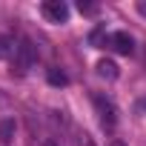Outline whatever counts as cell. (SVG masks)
<instances>
[{"instance_id": "4", "label": "cell", "mask_w": 146, "mask_h": 146, "mask_svg": "<svg viewBox=\"0 0 146 146\" xmlns=\"http://www.w3.org/2000/svg\"><path fill=\"white\" fill-rule=\"evenodd\" d=\"M109 49H115L117 54H132L135 52V40L126 32H115V35H109Z\"/></svg>"}, {"instance_id": "10", "label": "cell", "mask_w": 146, "mask_h": 146, "mask_svg": "<svg viewBox=\"0 0 146 146\" xmlns=\"http://www.w3.org/2000/svg\"><path fill=\"white\" fill-rule=\"evenodd\" d=\"M78 146H95V140H92L89 135H80V140H78Z\"/></svg>"}, {"instance_id": "5", "label": "cell", "mask_w": 146, "mask_h": 146, "mask_svg": "<svg viewBox=\"0 0 146 146\" xmlns=\"http://www.w3.org/2000/svg\"><path fill=\"white\" fill-rule=\"evenodd\" d=\"M15 132H17V123L12 117H6L3 123H0V143L3 146H12L15 143Z\"/></svg>"}, {"instance_id": "13", "label": "cell", "mask_w": 146, "mask_h": 146, "mask_svg": "<svg viewBox=\"0 0 146 146\" xmlns=\"http://www.w3.org/2000/svg\"><path fill=\"white\" fill-rule=\"evenodd\" d=\"M112 146H123V143H112Z\"/></svg>"}, {"instance_id": "7", "label": "cell", "mask_w": 146, "mask_h": 146, "mask_svg": "<svg viewBox=\"0 0 146 146\" xmlns=\"http://www.w3.org/2000/svg\"><path fill=\"white\" fill-rule=\"evenodd\" d=\"M46 80H49L52 86H66V83H69V78H66V72H63V69H57V66L46 72Z\"/></svg>"}, {"instance_id": "12", "label": "cell", "mask_w": 146, "mask_h": 146, "mask_svg": "<svg viewBox=\"0 0 146 146\" xmlns=\"http://www.w3.org/2000/svg\"><path fill=\"white\" fill-rule=\"evenodd\" d=\"M137 12H140V15L146 17V3H137Z\"/></svg>"}, {"instance_id": "2", "label": "cell", "mask_w": 146, "mask_h": 146, "mask_svg": "<svg viewBox=\"0 0 146 146\" xmlns=\"http://www.w3.org/2000/svg\"><path fill=\"white\" fill-rule=\"evenodd\" d=\"M95 106H98V115H100L103 129H115V123H117V109H115V103H112L109 98H103V95H95Z\"/></svg>"}, {"instance_id": "3", "label": "cell", "mask_w": 146, "mask_h": 146, "mask_svg": "<svg viewBox=\"0 0 146 146\" xmlns=\"http://www.w3.org/2000/svg\"><path fill=\"white\" fill-rule=\"evenodd\" d=\"M40 12L52 23H66V17H69V6L63 3V0H46V3L40 6Z\"/></svg>"}, {"instance_id": "6", "label": "cell", "mask_w": 146, "mask_h": 146, "mask_svg": "<svg viewBox=\"0 0 146 146\" xmlns=\"http://www.w3.org/2000/svg\"><path fill=\"white\" fill-rule=\"evenodd\" d=\"M98 75L100 78H106V80H117V75H120V72H117V66L112 63V60H98Z\"/></svg>"}, {"instance_id": "1", "label": "cell", "mask_w": 146, "mask_h": 146, "mask_svg": "<svg viewBox=\"0 0 146 146\" xmlns=\"http://www.w3.org/2000/svg\"><path fill=\"white\" fill-rule=\"evenodd\" d=\"M35 66V46L32 40H20V46L15 49V63H12V75L23 78L26 72Z\"/></svg>"}, {"instance_id": "8", "label": "cell", "mask_w": 146, "mask_h": 146, "mask_svg": "<svg viewBox=\"0 0 146 146\" xmlns=\"http://www.w3.org/2000/svg\"><path fill=\"white\" fill-rule=\"evenodd\" d=\"M15 49H17V46L12 43V37H0V60H6Z\"/></svg>"}, {"instance_id": "9", "label": "cell", "mask_w": 146, "mask_h": 146, "mask_svg": "<svg viewBox=\"0 0 146 146\" xmlns=\"http://www.w3.org/2000/svg\"><path fill=\"white\" fill-rule=\"evenodd\" d=\"M78 9H80L83 15H95V12H98V6H95V3H83V0L78 3Z\"/></svg>"}, {"instance_id": "11", "label": "cell", "mask_w": 146, "mask_h": 146, "mask_svg": "<svg viewBox=\"0 0 146 146\" xmlns=\"http://www.w3.org/2000/svg\"><path fill=\"white\" fill-rule=\"evenodd\" d=\"M43 146H60V140H54V137H49V140H43Z\"/></svg>"}]
</instances>
